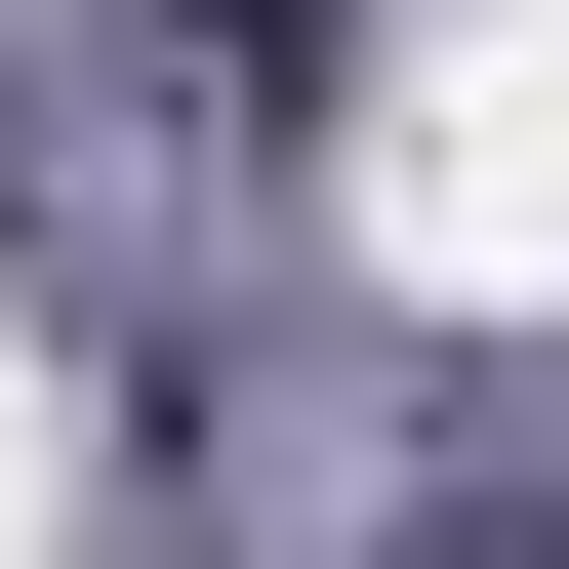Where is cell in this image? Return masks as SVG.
<instances>
[{
  "label": "cell",
  "instance_id": "cell-1",
  "mask_svg": "<svg viewBox=\"0 0 569 569\" xmlns=\"http://www.w3.org/2000/svg\"><path fill=\"white\" fill-rule=\"evenodd\" d=\"M244 41H284V0H244Z\"/></svg>",
  "mask_w": 569,
  "mask_h": 569
}]
</instances>
